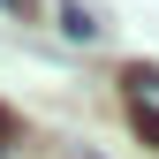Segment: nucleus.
Masks as SVG:
<instances>
[{
	"label": "nucleus",
	"mask_w": 159,
	"mask_h": 159,
	"mask_svg": "<svg viewBox=\"0 0 159 159\" xmlns=\"http://www.w3.org/2000/svg\"><path fill=\"white\" fill-rule=\"evenodd\" d=\"M0 8H15V15H38V0H0Z\"/></svg>",
	"instance_id": "3"
},
{
	"label": "nucleus",
	"mask_w": 159,
	"mask_h": 159,
	"mask_svg": "<svg viewBox=\"0 0 159 159\" xmlns=\"http://www.w3.org/2000/svg\"><path fill=\"white\" fill-rule=\"evenodd\" d=\"M53 23H61V38H76V46H91V38H98V23H91L84 0H53Z\"/></svg>",
	"instance_id": "2"
},
{
	"label": "nucleus",
	"mask_w": 159,
	"mask_h": 159,
	"mask_svg": "<svg viewBox=\"0 0 159 159\" xmlns=\"http://www.w3.org/2000/svg\"><path fill=\"white\" fill-rule=\"evenodd\" d=\"M121 106H129V121H136V136L159 152V68L152 61H136V68H121Z\"/></svg>",
	"instance_id": "1"
}]
</instances>
